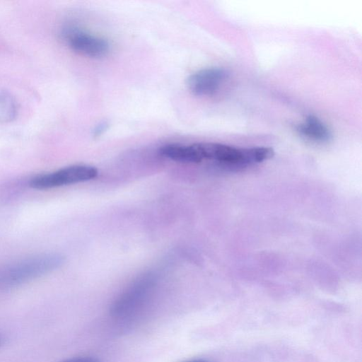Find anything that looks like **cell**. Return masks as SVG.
<instances>
[{"instance_id": "obj_1", "label": "cell", "mask_w": 362, "mask_h": 362, "mask_svg": "<svg viewBox=\"0 0 362 362\" xmlns=\"http://www.w3.org/2000/svg\"><path fill=\"white\" fill-rule=\"evenodd\" d=\"M64 257L59 253L35 255L0 267V290H8L60 267Z\"/></svg>"}, {"instance_id": "obj_2", "label": "cell", "mask_w": 362, "mask_h": 362, "mask_svg": "<svg viewBox=\"0 0 362 362\" xmlns=\"http://www.w3.org/2000/svg\"><path fill=\"white\" fill-rule=\"evenodd\" d=\"M194 144L202 161L210 160L228 166L243 167L262 163L274 154L269 147L237 148L209 142Z\"/></svg>"}, {"instance_id": "obj_3", "label": "cell", "mask_w": 362, "mask_h": 362, "mask_svg": "<svg viewBox=\"0 0 362 362\" xmlns=\"http://www.w3.org/2000/svg\"><path fill=\"white\" fill-rule=\"evenodd\" d=\"M155 285L154 276L140 277L124 291L112 303L110 314L117 320H127L137 315L145 305Z\"/></svg>"}, {"instance_id": "obj_4", "label": "cell", "mask_w": 362, "mask_h": 362, "mask_svg": "<svg viewBox=\"0 0 362 362\" xmlns=\"http://www.w3.org/2000/svg\"><path fill=\"white\" fill-rule=\"evenodd\" d=\"M97 175L98 170L94 167L75 165L33 177L29 185L33 189H48L90 180Z\"/></svg>"}, {"instance_id": "obj_5", "label": "cell", "mask_w": 362, "mask_h": 362, "mask_svg": "<svg viewBox=\"0 0 362 362\" xmlns=\"http://www.w3.org/2000/svg\"><path fill=\"white\" fill-rule=\"evenodd\" d=\"M227 77L228 73L223 69H203L188 77L187 86L190 92L195 95L209 96L218 90Z\"/></svg>"}, {"instance_id": "obj_6", "label": "cell", "mask_w": 362, "mask_h": 362, "mask_svg": "<svg viewBox=\"0 0 362 362\" xmlns=\"http://www.w3.org/2000/svg\"><path fill=\"white\" fill-rule=\"evenodd\" d=\"M65 38L73 50L86 57L100 58L105 56L110 49L105 40L81 30H69L65 33Z\"/></svg>"}, {"instance_id": "obj_7", "label": "cell", "mask_w": 362, "mask_h": 362, "mask_svg": "<svg viewBox=\"0 0 362 362\" xmlns=\"http://www.w3.org/2000/svg\"><path fill=\"white\" fill-rule=\"evenodd\" d=\"M296 129L301 136L315 141H327L332 137L327 125L314 115L308 116L302 123L296 127Z\"/></svg>"}, {"instance_id": "obj_8", "label": "cell", "mask_w": 362, "mask_h": 362, "mask_svg": "<svg viewBox=\"0 0 362 362\" xmlns=\"http://www.w3.org/2000/svg\"><path fill=\"white\" fill-rule=\"evenodd\" d=\"M160 153L163 156L178 162L190 163L202 162L194 144L187 146L168 144L160 149Z\"/></svg>"}, {"instance_id": "obj_9", "label": "cell", "mask_w": 362, "mask_h": 362, "mask_svg": "<svg viewBox=\"0 0 362 362\" xmlns=\"http://www.w3.org/2000/svg\"><path fill=\"white\" fill-rule=\"evenodd\" d=\"M14 102L10 95L0 93V121H7L13 118L16 112Z\"/></svg>"}, {"instance_id": "obj_10", "label": "cell", "mask_w": 362, "mask_h": 362, "mask_svg": "<svg viewBox=\"0 0 362 362\" xmlns=\"http://www.w3.org/2000/svg\"><path fill=\"white\" fill-rule=\"evenodd\" d=\"M62 362H103L100 359L92 356H77L66 359Z\"/></svg>"}, {"instance_id": "obj_11", "label": "cell", "mask_w": 362, "mask_h": 362, "mask_svg": "<svg viewBox=\"0 0 362 362\" xmlns=\"http://www.w3.org/2000/svg\"><path fill=\"white\" fill-rule=\"evenodd\" d=\"M185 362H214V361L206 360V359L198 358V359H193V360L187 361Z\"/></svg>"}, {"instance_id": "obj_12", "label": "cell", "mask_w": 362, "mask_h": 362, "mask_svg": "<svg viewBox=\"0 0 362 362\" xmlns=\"http://www.w3.org/2000/svg\"><path fill=\"white\" fill-rule=\"evenodd\" d=\"M3 343V339L0 337V346Z\"/></svg>"}]
</instances>
